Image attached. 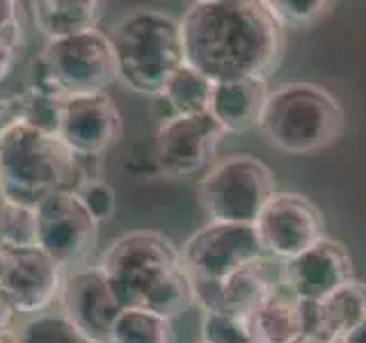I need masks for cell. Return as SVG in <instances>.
I'll use <instances>...</instances> for the list:
<instances>
[{
    "label": "cell",
    "mask_w": 366,
    "mask_h": 343,
    "mask_svg": "<svg viewBox=\"0 0 366 343\" xmlns=\"http://www.w3.org/2000/svg\"><path fill=\"white\" fill-rule=\"evenodd\" d=\"M179 23L186 64L211 83L268 80L282 62L284 30L263 0H197Z\"/></svg>",
    "instance_id": "1"
},
{
    "label": "cell",
    "mask_w": 366,
    "mask_h": 343,
    "mask_svg": "<svg viewBox=\"0 0 366 343\" xmlns=\"http://www.w3.org/2000/svg\"><path fill=\"white\" fill-rule=\"evenodd\" d=\"M97 266L119 304L177 318L194 307L192 279L183 266L181 247L154 229L122 234L103 249Z\"/></svg>",
    "instance_id": "2"
},
{
    "label": "cell",
    "mask_w": 366,
    "mask_h": 343,
    "mask_svg": "<svg viewBox=\"0 0 366 343\" xmlns=\"http://www.w3.org/2000/svg\"><path fill=\"white\" fill-rule=\"evenodd\" d=\"M101 177V158H85L57 135L19 121L0 140V190L9 199L34 209L57 190L76 192L85 181Z\"/></svg>",
    "instance_id": "3"
},
{
    "label": "cell",
    "mask_w": 366,
    "mask_h": 343,
    "mask_svg": "<svg viewBox=\"0 0 366 343\" xmlns=\"http://www.w3.org/2000/svg\"><path fill=\"white\" fill-rule=\"evenodd\" d=\"M117 83L135 94L158 99L167 80L186 64L181 23L163 9L140 7L110 30Z\"/></svg>",
    "instance_id": "4"
},
{
    "label": "cell",
    "mask_w": 366,
    "mask_h": 343,
    "mask_svg": "<svg viewBox=\"0 0 366 343\" xmlns=\"http://www.w3.org/2000/svg\"><path fill=\"white\" fill-rule=\"evenodd\" d=\"M346 129V112L335 94L307 80L268 89L257 121L263 142L293 156H309L335 144Z\"/></svg>",
    "instance_id": "5"
},
{
    "label": "cell",
    "mask_w": 366,
    "mask_h": 343,
    "mask_svg": "<svg viewBox=\"0 0 366 343\" xmlns=\"http://www.w3.org/2000/svg\"><path fill=\"white\" fill-rule=\"evenodd\" d=\"M30 83L53 85L66 96L101 94L117 83L110 37L101 28L46 41L30 64Z\"/></svg>",
    "instance_id": "6"
},
{
    "label": "cell",
    "mask_w": 366,
    "mask_h": 343,
    "mask_svg": "<svg viewBox=\"0 0 366 343\" xmlns=\"http://www.w3.org/2000/svg\"><path fill=\"white\" fill-rule=\"evenodd\" d=\"M274 192L270 167L249 154L222 158L199 181V202L209 222L254 224Z\"/></svg>",
    "instance_id": "7"
},
{
    "label": "cell",
    "mask_w": 366,
    "mask_h": 343,
    "mask_svg": "<svg viewBox=\"0 0 366 343\" xmlns=\"http://www.w3.org/2000/svg\"><path fill=\"white\" fill-rule=\"evenodd\" d=\"M37 247L69 272L89 266L101 224L71 190H57L37 206Z\"/></svg>",
    "instance_id": "8"
},
{
    "label": "cell",
    "mask_w": 366,
    "mask_h": 343,
    "mask_svg": "<svg viewBox=\"0 0 366 343\" xmlns=\"http://www.w3.org/2000/svg\"><path fill=\"white\" fill-rule=\"evenodd\" d=\"M181 259L192 282H222L266 257L252 224L209 222L181 245Z\"/></svg>",
    "instance_id": "9"
},
{
    "label": "cell",
    "mask_w": 366,
    "mask_h": 343,
    "mask_svg": "<svg viewBox=\"0 0 366 343\" xmlns=\"http://www.w3.org/2000/svg\"><path fill=\"white\" fill-rule=\"evenodd\" d=\"M64 277L66 270L41 247L0 245V293L19 318L55 309Z\"/></svg>",
    "instance_id": "10"
},
{
    "label": "cell",
    "mask_w": 366,
    "mask_h": 343,
    "mask_svg": "<svg viewBox=\"0 0 366 343\" xmlns=\"http://www.w3.org/2000/svg\"><path fill=\"white\" fill-rule=\"evenodd\" d=\"M263 257L289 261L327 236L323 213L300 192H274L254 220Z\"/></svg>",
    "instance_id": "11"
},
{
    "label": "cell",
    "mask_w": 366,
    "mask_h": 343,
    "mask_svg": "<svg viewBox=\"0 0 366 343\" xmlns=\"http://www.w3.org/2000/svg\"><path fill=\"white\" fill-rule=\"evenodd\" d=\"M224 137L227 133L209 112L163 117L154 140L156 167L172 179L197 174L211 163Z\"/></svg>",
    "instance_id": "12"
},
{
    "label": "cell",
    "mask_w": 366,
    "mask_h": 343,
    "mask_svg": "<svg viewBox=\"0 0 366 343\" xmlns=\"http://www.w3.org/2000/svg\"><path fill=\"white\" fill-rule=\"evenodd\" d=\"M55 309L92 343H108L122 304L97 263L69 270Z\"/></svg>",
    "instance_id": "13"
},
{
    "label": "cell",
    "mask_w": 366,
    "mask_h": 343,
    "mask_svg": "<svg viewBox=\"0 0 366 343\" xmlns=\"http://www.w3.org/2000/svg\"><path fill=\"white\" fill-rule=\"evenodd\" d=\"M352 277V257L339 240L325 236L314 247L280 263V284L297 300L318 302L341 289Z\"/></svg>",
    "instance_id": "14"
},
{
    "label": "cell",
    "mask_w": 366,
    "mask_h": 343,
    "mask_svg": "<svg viewBox=\"0 0 366 343\" xmlns=\"http://www.w3.org/2000/svg\"><path fill=\"white\" fill-rule=\"evenodd\" d=\"M122 133V112L108 91L66 96L57 137L74 154L85 158H103V154L119 142Z\"/></svg>",
    "instance_id": "15"
},
{
    "label": "cell",
    "mask_w": 366,
    "mask_h": 343,
    "mask_svg": "<svg viewBox=\"0 0 366 343\" xmlns=\"http://www.w3.org/2000/svg\"><path fill=\"white\" fill-rule=\"evenodd\" d=\"M302 334L320 343H339L366 316V284L350 279L325 300L302 302Z\"/></svg>",
    "instance_id": "16"
},
{
    "label": "cell",
    "mask_w": 366,
    "mask_h": 343,
    "mask_svg": "<svg viewBox=\"0 0 366 343\" xmlns=\"http://www.w3.org/2000/svg\"><path fill=\"white\" fill-rule=\"evenodd\" d=\"M272 284L274 282L266 274V259H263L222 282H192L194 304H199L202 312L249 318Z\"/></svg>",
    "instance_id": "17"
},
{
    "label": "cell",
    "mask_w": 366,
    "mask_h": 343,
    "mask_svg": "<svg viewBox=\"0 0 366 343\" xmlns=\"http://www.w3.org/2000/svg\"><path fill=\"white\" fill-rule=\"evenodd\" d=\"M268 89V80H227V83H213L209 114L220 124V129L227 135L257 129Z\"/></svg>",
    "instance_id": "18"
},
{
    "label": "cell",
    "mask_w": 366,
    "mask_h": 343,
    "mask_svg": "<svg viewBox=\"0 0 366 343\" xmlns=\"http://www.w3.org/2000/svg\"><path fill=\"white\" fill-rule=\"evenodd\" d=\"M247 325L254 343H291L302 337L300 300L286 286L274 282L249 314Z\"/></svg>",
    "instance_id": "19"
},
{
    "label": "cell",
    "mask_w": 366,
    "mask_h": 343,
    "mask_svg": "<svg viewBox=\"0 0 366 343\" xmlns=\"http://www.w3.org/2000/svg\"><path fill=\"white\" fill-rule=\"evenodd\" d=\"M106 5L99 0H37L30 3L32 26L46 41L97 30Z\"/></svg>",
    "instance_id": "20"
},
{
    "label": "cell",
    "mask_w": 366,
    "mask_h": 343,
    "mask_svg": "<svg viewBox=\"0 0 366 343\" xmlns=\"http://www.w3.org/2000/svg\"><path fill=\"white\" fill-rule=\"evenodd\" d=\"M16 103H19V114L21 121L32 126L41 133L57 135L62 124V112L66 94L53 85H39V83H28L21 91H16Z\"/></svg>",
    "instance_id": "21"
},
{
    "label": "cell",
    "mask_w": 366,
    "mask_h": 343,
    "mask_svg": "<svg viewBox=\"0 0 366 343\" xmlns=\"http://www.w3.org/2000/svg\"><path fill=\"white\" fill-rule=\"evenodd\" d=\"M213 83L206 76H202L197 69L183 64L179 71L167 80L163 94L158 101H163L169 108V114H202L209 112Z\"/></svg>",
    "instance_id": "22"
},
{
    "label": "cell",
    "mask_w": 366,
    "mask_h": 343,
    "mask_svg": "<svg viewBox=\"0 0 366 343\" xmlns=\"http://www.w3.org/2000/svg\"><path fill=\"white\" fill-rule=\"evenodd\" d=\"M108 343H174L172 318L126 307L114 320Z\"/></svg>",
    "instance_id": "23"
},
{
    "label": "cell",
    "mask_w": 366,
    "mask_h": 343,
    "mask_svg": "<svg viewBox=\"0 0 366 343\" xmlns=\"http://www.w3.org/2000/svg\"><path fill=\"white\" fill-rule=\"evenodd\" d=\"M16 343H92L57 312H44L16 325Z\"/></svg>",
    "instance_id": "24"
},
{
    "label": "cell",
    "mask_w": 366,
    "mask_h": 343,
    "mask_svg": "<svg viewBox=\"0 0 366 343\" xmlns=\"http://www.w3.org/2000/svg\"><path fill=\"white\" fill-rule=\"evenodd\" d=\"M263 7L284 32L314 28L335 11V3L327 0H263Z\"/></svg>",
    "instance_id": "25"
},
{
    "label": "cell",
    "mask_w": 366,
    "mask_h": 343,
    "mask_svg": "<svg viewBox=\"0 0 366 343\" xmlns=\"http://www.w3.org/2000/svg\"><path fill=\"white\" fill-rule=\"evenodd\" d=\"M0 245L34 247L37 245V213L30 206L9 202L0 204Z\"/></svg>",
    "instance_id": "26"
},
{
    "label": "cell",
    "mask_w": 366,
    "mask_h": 343,
    "mask_svg": "<svg viewBox=\"0 0 366 343\" xmlns=\"http://www.w3.org/2000/svg\"><path fill=\"white\" fill-rule=\"evenodd\" d=\"M21 9L23 5L16 0H0V83L16 66L26 41Z\"/></svg>",
    "instance_id": "27"
},
{
    "label": "cell",
    "mask_w": 366,
    "mask_h": 343,
    "mask_svg": "<svg viewBox=\"0 0 366 343\" xmlns=\"http://www.w3.org/2000/svg\"><path fill=\"white\" fill-rule=\"evenodd\" d=\"M202 341L206 343H254L247 318L202 312Z\"/></svg>",
    "instance_id": "28"
},
{
    "label": "cell",
    "mask_w": 366,
    "mask_h": 343,
    "mask_svg": "<svg viewBox=\"0 0 366 343\" xmlns=\"http://www.w3.org/2000/svg\"><path fill=\"white\" fill-rule=\"evenodd\" d=\"M76 194L99 224L112 220L114 209H117V194H114V188L103 177L85 181L76 190Z\"/></svg>",
    "instance_id": "29"
},
{
    "label": "cell",
    "mask_w": 366,
    "mask_h": 343,
    "mask_svg": "<svg viewBox=\"0 0 366 343\" xmlns=\"http://www.w3.org/2000/svg\"><path fill=\"white\" fill-rule=\"evenodd\" d=\"M21 121V114H19V103L16 96L9 94V96H0V140L14 129V126Z\"/></svg>",
    "instance_id": "30"
},
{
    "label": "cell",
    "mask_w": 366,
    "mask_h": 343,
    "mask_svg": "<svg viewBox=\"0 0 366 343\" xmlns=\"http://www.w3.org/2000/svg\"><path fill=\"white\" fill-rule=\"evenodd\" d=\"M19 325V316L16 312L11 309V304L7 302V297L0 293V332H9V329H16Z\"/></svg>",
    "instance_id": "31"
},
{
    "label": "cell",
    "mask_w": 366,
    "mask_h": 343,
    "mask_svg": "<svg viewBox=\"0 0 366 343\" xmlns=\"http://www.w3.org/2000/svg\"><path fill=\"white\" fill-rule=\"evenodd\" d=\"M339 343H366V316Z\"/></svg>",
    "instance_id": "32"
},
{
    "label": "cell",
    "mask_w": 366,
    "mask_h": 343,
    "mask_svg": "<svg viewBox=\"0 0 366 343\" xmlns=\"http://www.w3.org/2000/svg\"><path fill=\"white\" fill-rule=\"evenodd\" d=\"M0 343H16V329L0 332Z\"/></svg>",
    "instance_id": "33"
},
{
    "label": "cell",
    "mask_w": 366,
    "mask_h": 343,
    "mask_svg": "<svg viewBox=\"0 0 366 343\" xmlns=\"http://www.w3.org/2000/svg\"><path fill=\"white\" fill-rule=\"evenodd\" d=\"M291 343H320V341H316V339H312V337L302 334V337H297V339H295V341H291Z\"/></svg>",
    "instance_id": "34"
},
{
    "label": "cell",
    "mask_w": 366,
    "mask_h": 343,
    "mask_svg": "<svg viewBox=\"0 0 366 343\" xmlns=\"http://www.w3.org/2000/svg\"><path fill=\"white\" fill-rule=\"evenodd\" d=\"M3 199H5V194H3V190H0V204H3Z\"/></svg>",
    "instance_id": "35"
},
{
    "label": "cell",
    "mask_w": 366,
    "mask_h": 343,
    "mask_svg": "<svg viewBox=\"0 0 366 343\" xmlns=\"http://www.w3.org/2000/svg\"><path fill=\"white\" fill-rule=\"evenodd\" d=\"M197 343H206V341H202V339H199V341H197Z\"/></svg>",
    "instance_id": "36"
}]
</instances>
